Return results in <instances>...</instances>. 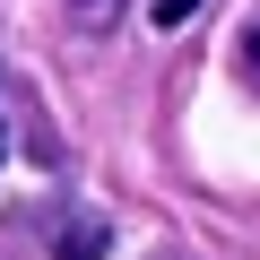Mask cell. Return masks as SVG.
<instances>
[{
    "instance_id": "1",
    "label": "cell",
    "mask_w": 260,
    "mask_h": 260,
    "mask_svg": "<svg viewBox=\"0 0 260 260\" xmlns=\"http://www.w3.org/2000/svg\"><path fill=\"white\" fill-rule=\"evenodd\" d=\"M104 217H87V208H52V260H104Z\"/></svg>"
},
{
    "instance_id": "2",
    "label": "cell",
    "mask_w": 260,
    "mask_h": 260,
    "mask_svg": "<svg viewBox=\"0 0 260 260\" xmlns=\"http://www.w3.org/2000/svg\"><path fill=\"white\" fill-rule=\"evenodd\" d=\"M70 18H78L87 35H113V26H121V0H70Z\"/></svg>"
},
{
    "instance_id": "3",
    "label": "cell",
    "mask_w": 260,
    "mask_h": 260,
    "mask_svg": "<svg viewBox=\"0 0 260 260\" xmlns=\"http://www.w3.org/2000/svg\"><path fill=\"white\" fill-rule=\"evenodd\" d=\"M243 78H251V87H260V9H251V18H243Z\"/></svg>"
},
{
    "instance_id": "4",
    "label": "cell",
    "mask_w": 260,
    "mask_h": 260,
    "mask_svg": "<svg viewBox=\"0 0 260 260\" xmlns=\"http://www.w3.org/2000/svg\"><path fill=\"white\" fill-rule=\"evenodd\" d=\"M191 9H200V0H156L148 18H156V26H191Z\"/></svg>"
},
{
    "instance_id": "5",
    "label": "cell",
    "mask_w": 260,
    "mask_h": 260,
    "mask_svg": "<svg viewBox=\"0 0 260 260\" xmlns=\"http://www.w3.org/2000/svg\"><path fill=\"white\" fill-rule=\"evenodd\" d=\"M0 156H9V113H0Z\"/></svg>"
}]
</instances>
